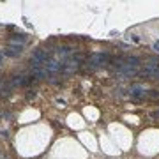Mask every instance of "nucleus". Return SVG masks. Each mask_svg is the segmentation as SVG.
Masks as SVG:
<instances>
[{"label":"nucleus","instance_id":"obj_9","mask_svg":"<svg viewBox=\"0 0 159 159\" xmlns=\"http://www.w3.org/2000/svg\"><path fill=\"white\" fill-rule=\"evenodd\" d=\"M11 41L13 42H20L21 46H23L27 42V36L25 34H14V36H11Z\"/></svg>","mask_w":159,"mask_h":159},{"label":"nucleus","instance_id":"obj_1","mask_svg":"<svg viewBox=\"0 0 159 159\" xmlns=\"http://www.w3.org/2000/svg\"><path fill=\"white\" fill-rule=\"evenodd\" d=\"M111 60H113V57L108 55V53H92V55L88 57V62H90L92 65H96V67L108 65V64H111Z\"/></svg>","mask_w":159,"mask_h":159},{"label":"nucleus","instance_id":"obj_3","mask_svg":"<svg viewBox=\"0 0 159 159\" xmlns=\"http://www.w3.org/2000/svg\"><path fill=\"white\" fill-rule=\"evenodd\" d=\"M36 81V78L30 74V76H13L11 78V85L13 87H27V85H32Z\"/></svg>","mask_w":159,"mask_h":159},{"label":"nucleus","instance_id":"obj_10","mask_svg":"<svg viewBox=\"0 0 159 159\" xmlns=\"http://www.w3.org/2000/svg\"><path fill=\"white\" fill-rule=\"evenodd\" d=\"M147 97H150V99H159V92L158 90H147Z\"/></svg>","mask_w":159,"mask_h":159},{"label":"nucleus","instance_id":"obj_8","mask_svg":"<svg viewBox=\"0 0 159 159\" xmlns=\"http://www.w3.org/2000/svg\"><path fill=\"white\" fill-rule=\"evenodd\" d=\"M55 51H57L59 55H62V57H65V55H71V53H73V48H71V46H59Z\"/></svg>","mask_w":159,"mask_h":159},{"label":"nucleus","instance_id":"obj_15","mask_svg":"<svg viewBox=\"0 0 159 159\" xmlns=\"http://www.w3.org/2000/svg\"><path fill=\"white\" fill-rule=\"evenodd\" d=\"M2 59H4V55H2V53H0V64H2Z\"/></svg>","mask_w":159,"mask_h":159},{"label":"nucleus","instance_id":"obj_4","mask_svg":"<svg viewBox=\"0 0 159 159\" xmlns=\"http://www.w3.org/2000/svg\"><path fill=\"white\" fill-rule=\"evenodd\" d=\"M129 94H131V97H134V99H138V101L147 97V90H145L143 87H140V85H131Z\"/></svg>","mask_w":159,"mask_h":159},{"label":"nucleus","instance_id":"obj_13","mask_svg":"<svg viewBox=\"0 0 159 159\" xmlns=\"http://www.w3.org/2000/svg\"><path fill=\"white\" fill-rule=\"evenodd\" d=\"M152 48H154V50L159 53V41H156V42H154V46H152Z\"/></svg>","mask_w":159,"mask_h":159},{"label":"nucleus","instance_id":"obj_2","mask_svg":"<svg viewBox=\"0 0 159 159\" xmlns=\"http://www.w3.org/2000/svg\"><path fill=\"white\" fill-rule=\"evenodd\" d=\"M51 57V51H44V50H41V48H36V50H32V57L30 60H34V62H39V64H46L48 60Z\"/></svg>","mask_w":159,"mask_h":159},{"label":"nucleus","instance_id":"obj_12","mask_svg":"<svg viewBox=\"0 0 159 159\" xmlns=\"http://www.w3.org/2000/svg\"><path fill=\"white\" fill-rule=\"evenodd\" d=\"M0 136H2V138H9V134H7V131H0Z\"/></svg>","mask_w":159,"mask_h":159},{"label":"nucleus","instance_id":"obj_5","mask_svg":"<svg viewBox=\"0 0 159 159\" xmlns=\"http://www.w3.org/2000/svg\"><path fill=\"white\" fill-rule=\"evenodd\" d=\"M21 53H23L21 44H9V48L4 50V55H7V57H20Z\"/></svg>","mask_w":159,"mask_h":159},{"label":"nucleus","instance_id":"obj_14","mask_svg":"<svg viewBox=\"0 0 159 159\" xmlns=\"http://www.w3.org/2000/svg\"><path fill=\"white\" fill-rule=\"evenodd\" d=\"M150 117H152V119H159V111H154V113H150Z\"/></svg>","mask_w":159,"mask_h":159},{"label":"nucleus","instance_id":"obj_7","mask_svg":"<svg viewBox=\"0 0 159 159\" xmlns=\"http://www.w3.org/2000/svg\"><path fill=\"white\" fill-rule=\"evenodd\" d=\"M124 62H126V65L138 69V65L141 64V59H140V57H134V55H126V57H124Z\"/></svg>","mask_w":159,"mask_h":159},{"label":"nucleus","instance_id":"obj_6","mask_svg":"<svg viewBox=\"0 0 159 159\" xmlns=\"http://www.w3.org/2000/svg\"><path fill=\"white\" fill-rule=\"evenodd\" d=\"M44 67H46V71L48 73H62V64L57 62V60L50 59L46 64H44Z\"/></svg>","mask_w":159,"mask_h":159},{"label":"nucleus","instance_id":"obj_11","mask_svg":"<svg viewBox=\"0 0 159 159\" xmlns=\"http://www.w3.org/2000/svg\"><path fill=\"white\" fill-rule=\"evenodd\" d=\"M25 97H27V101H32V99H36V97H37V92H36V90H28Z\"/></svg>","mask_w":159,"mask_h":159}]
</instances>
